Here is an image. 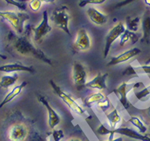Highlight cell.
<instances>
[{
  "label": "cell",
  "instance_id": "cell-1",
  "mask_svg": "<svg viewBox=\"0 0 150 141\" xmlns=\"http://www.w3.org/2000/svg\"><path fill=\"white\" fill-rule=\"evenodd\" d=\"M7 42L8 46L18 55L36 58V60H40L48 65H53L52 60L47 57L43 51L33 45L29 40L28 32L23 36H18L13 32H10L7 36Z\"/></svg>",
  "mask_w": 150,
  "mask_h": 141
},
{
  "label": "cell",
  "instance_id": "cell-2",
  "mask_svg": "<svg viewBox=\"0 0 150 141\" xmlns=\"http://www.w3.org/2000/svg\"><path fill=\"white\" fill-rule=\"evenodd\" d=\"M97 132L100 135L109 134L110 135L109 140H112L115 134L117 133L119 134V135H122V136H126L129 138L134 139L137 140L150 141V136H149L148 135H143L140 132H137L132 128H126V127H124V128H116L115 129H108L105 126L100 125V126L97 128Z\"/></svg>",
  "mask_w": 150,
  "mask_h": 141
},
{
  "label": "cell",
  "instance_id": "cell-3",
  "mask_svg": "<svg viewBox=\"0 0 150 141\" xmlns=\"http://www.w3.org/2000/svg\"><path fill=\"white\" fill-rule=\"evenodd\" d=\"M51 20L54 26L63 30L69 37H72L70 30L69 29L70 15L68 14L67 6H62L54 9L51 16Z\"/></svg>",
  "mask_w": 150,
  "mask_h": 141
},
{
  "label": "cell",
  "instance_id": "cell-4",
  "mask_svg": "<svg viewBox=\"0 0 150 141\" xmlns=\"http://www.w3.org/2000/svg\"><path fill=\"white\" fill-rule=\"evenodd\" d=\"M0 18L6 20L13 26L17 33L19 34L23 33L24 23L29 20V16L28 14L23 12H12V11H0Z\"/></svg>",
  "mask_w": 150,
  "mask_h": 141
},
{
  "label": "cell",
  "instance_id": "cell-5",
  "mask_svg": "<svg viewBox=\"0 0 150 141\" xmlns=\"http://www.w3.org/2000/svg\"><path fill=\"white\" fill-rule=\"evenodd\" d=\"M49 84L52 86L53 92H54V94L59 97L60 98L67 104L68 107L71 109L74 112L77 113L79 115H84V114H86V110H84L74 99H73L69 94H67L66 92L63 91L62 88L59 86H58L57 84L55 83L52 79H51L49 81Z\"/></svg>",
  "mask_w": 150,
  "mask_h": 141
},
{
  "label": "cell",
  "instance_id": "cell-6",
  "mask_svg": "<svg viewBox=\"0 0 150 141\" xmlns=\"http://www.w3.org/2000/svg\"><path fill=\"white\" fill-rule=\"evenodd\" d=\"M142 83H122L117 87L116 89L113 90V93L115 94L118 96L119 99V102H121V104L122 105V106L126 109L128 110L131 104L128 100L127 95L129 94V92L133 89L137 88L139 86H142Z\"/></svg>",
  "mask_w": 150,
  "mask_h": 141
},
{
  "label": "cell",
  "instance_id": "cell-7",
  "mask_svg": "<svg viewBox=\"0 0 150 141\" xmlns=\"http://www.w3.org/2000/svg\"><path fill=\"white\" fill-rule=\"evenodd\" d=\"M87 72L83 64L79 62H74L73 64V80L75 88L81 91L86 87Z\"/></svg>",
  "mask_w": 150,
  "mask_h": 141
},
{
  "label": "cell",
  "instance_id": "cell-8",
  "mask_svg": "<svg viewBox=\"0 0 150 141\" xmlns=\"http://www.w3.org/2000/svg\"><path fill=\"white\" fill-rule=\"evenodd\" d=\"M126 30L124 25L122 22H119L116 26H114L112 29L108 32L105 37V45L104 49V58H106L108 55L110 49L112 44L116 41L119 37H121V35Z\"/></svg>",
  "mask_w": 150,
  "mask_h": 141
},
{
  "label": "cell",
  "instance_id": "cell-9",
  "mask_svg": "<svg viewBox=\"0 0 150 141\" xmlns=\"http://www.w3.org/2000/svg\"><path fill=\"white\" fill-rule=\"evenodd\" d=\"M30 29L33 32L34 40L36 42H40L47 34L52 31V27L48 23V14L45 11L43 13V18L40 23L37 26H30Z\"/></svg>",
  "mask_w": 150,
  "mask_h": 141
},
{
  "label": "cell",
  "instance_id": "cell-10",
  "mask_svg": "<svg viewBox=\"0 0 150 141\" xmlns=\"http://www.w3.org/2000/svg\"><path fill=\"white\" fill-rule=\"evenodd\" d=\"M37 99L46 109L47 112V117H48V125L52 129H54V128L59 125L61 121V118L59 115L58 114L57 112L52 108V106L50 105L48 101L46 99V98L41 94L37 95Z\"/></svg>",
  "mask_w": 150,
  "mask_h": 141
},
{
  "label": "cell",
  "instance_id": "cell-11",
  "mask_svg": "<svg viewBox=\"0 0 150 141\" xmlns=\"http://www.w3.org/2000/svg\"><path fill=\"white\" fill-rule=\"evenodd\" d=\"M29 135V130L22 123L13 124L9 129L8 138L11 141H25Z\"/></svg>",
  "mask_w": 150,
  "mask_h": 141
},
{
  "label": "cell",
  "instance_id": "cell-12",
  "mask_svg": "<svg viewBox=\"0 0 150 141\" xmlns=\"http://www.w3.org/2000/svg\"><path fill=\"white\" fill-rule=\"evenodd\" d=\"M91 48L90 37L88 32L85 29H80L77 33V37L74 44V48L75 51H87Z\"/></svg>",
  "mask_w": 150,
  "mask_h": 141
},
{
  "label": "cell",
  "instance_id": "cell-13",
  "mask_svg": "<svg viewBox=\"0 0 150 141\" xmlns=\"http://www.w3.org/2000/svg\"><path fill=\"white\" fill-rule=\"evenodd\" d=\"M141 52H142V50L139 49L138 48H130V49L127 50L126 52L121 53L120 55L111 57V60L107 63V66L108 67H111V66L117 65L119 63H124V62L128 61V60L132 59V58H134L136 56L139 55Z\"/></svg>",
  "mask_w": 150,
  "mask_h": 141
},
{
  "label": "cell",
  "instance_id": "cell-14",
  "mask_svg": "<svg viewBox=\"0 0 150 141\" xmlns=\"http://www.w3.org/2000/svg\"><path fill=\"white\" fill-rule=\"evenodd\" d=\"M17 71H25L29 73H35V69L32 66L24 65L21 63H13L4 64L0 66V72H17Z\"/></svg>",
  "mask_w": 150,
  "mask_h": 141
},
{
  "label": "cell",
  "instance_id": "cell-15",
  "mask_svg": "<svg viewBox=\"0 0 150 141\" xmlns=\"http://www.w3.org/2000/svg\"><path fill=\"white\" fill-rule=\"evenodd\" d=\"M108 77V73L99 72L96 75V77H94V78L86 83V87L92 88V89H97L100 90L107 89L106 80Z\"/></svg>",
  "mask_w": 150,
  "mask_h": 141
},
{
  "label": "cell",
  "instance_id": "cell-16",
  "mask_svg": "<svg viewBox=\"0 0 150 141\" xmlns=\"http://www.w3.org/2000/svg\"><path fill=\"white\" fill-rule=\"evenodd\" d=\"M142 26L143 35L141 38V41L149 44L150 43V8H146L143 14Z\"/></svg>",
  "mask_w": 150,
  "mask_h": 141
},
{
  "label": "cell",
  "instance_id": "cell-17",
  "mask_svg": "<svg viewBox=\"0 0 150 141\" xmlns=\"http://www.w3.org/2000/svg\"><path fill=\"white\" fill-rule=\"evenodd\" d=\"M87 14H88V17L91 20V21L97 26H103L108 21V16L97 11L96 8H88L87 10Z\"/></svg>",
  "mask_w": 150,
  "mask_h": 141
},
{
  "label": "cell",
  "instance_id": "cell-18",
  "mask_svg": "<svg viewBox=\"0 0 150 141\" xmlns=\"http://www.w3.org/2000/svg\"><path fill=\"white\" fill-rule=\"evenodd\" d=\"M26 85H27V82L25 81L23 83H21V84H20V85H18L15 87H13V89L11 90V91L6 95L4 99L0 103V109L3 108L6 104H7L10 102H11L12 100L15 98L16 97L18 96L19 94H21V92L22 91L24 87H25Z\"/></svg>",
  "mask_w": 150,
  "mask_h": 141
},
{
  "label": "cell",
  "instance_id": "cell-19",
  "mask_svg": "<svg viewBox=\"0 0 150 141\" xmlns=\"http://www.w3.org/2000/svg\"><path fill=\"white\" fill-rule=\"evenodd\" d=\"M138 39H139V36L135 33L134 32H131L128 29H126L124 33L122 34L120 37L119 45L121 46H123L126 43L129 41H131L132 44H134L138 41Z\"/></svg>",
  "mask_w": 150,
  "mask_h": 141
},
{
  "label": "cell",
  "instance_id": "cell-20",
  "mask_svg": "<svg viewBox=\"0 0 150 141\" xmlns=\"http://www.w3.org/2000/svg\"><path fill=\"white\" fill-rule=\"evenodd\" d=\"M107 119L108 120V123L111 126V129L116 128V126L121 122V116L119 115L118 110L114 108L112 111L106 114Z\"/></svg>",
  "mask_w": 150,
  "mask_h": 141
},
{
  "label": "cell",
  "instance_id": "cell-21",
  "mask_svg": "<svg viewBox=\"0 0 150 141\" xmlns=\"http://www.w3.org/2000/svg\"><path fill=\"white\" fill-rule=\"evenodd\" d=\"M18 79V75L17 73L12 75H3L0 78V87L7 89L10 86L15 83Z\"/></svg>",
  "mask_w": 150,
  "mask_h": 141
},
{
  "label": "cell",
  "instance_id": "cell-22",
  "mask_svg": "<svg viewBox=\"0 0 150 141\" xmlns=\"http://www.w3.org/2000/svg\"><path fill=\"white\" fill-rule=\"evenodd\" d=\"M104 95L103 94H101L100 92L99 93H95L89 95V96L86 97V99L84 100V104L88 107H92L94 104H97L98 102L104 99Z\"/></svg>",
  "mask_w": 150,
  "mask_h": 141
},
{
  "label": "cell",
  "instance_id": "cell-23",
  "mask_svg": "<svg viewBox=\"0 0 150 141\" xmlns=\"http://www.w3.org/2000/svg\"><path fill=\"white\" fill-rule=\"evenodd\" d=\"M129 123H131L133 125L136 127V128L139 130V132L142 134L145 133L147 132V127L145 125V124L143 123V121L140 118H138L137 117H131L128 120Z\"/></svg>",
  "mask_w": 150,
  "mask_h": 141
},
{
  "label": "cell",
  "instance_id": "cell-24",
  "mask_svg": "<svg viewBox=\"0 0 150 141\" xmlns=\"http://www.w3.org/2000/svg\"><path fill=\"white\" fill-rule=\"evenodd\" d=\"M140 18L136 17L134 19H132L130 17H127L126 20V25H127V29L131 32H136L138 29L139 26Z\"/></svg>",
  "mask_w": 150,
  "mask_h": 141
},
{
  "label": "cell",
  "instance_id": "cell-25",
  "mask_svg": "<svg viewBox=\"0 0 150 141\" xmlns=\"http://www.w3.org/2000/svg\"><path fill=\"white\" fill-rule=\"evenodd\" d=\"M134 94L139 101L145 102V100L150 96V85L147 87H145L144 89L141 90L139 91L134 92Z\"/></svg>",
  "mask_w": 150,
  "mask_h": 141
},
{
  "label": "cell",
  "instance_id": "cell-26",
  "mask_svg": "<svg viewBox=\"0 0 150 141\" xmlns=\"http://www.w3.org/2000/svg\"><path fill=\"white\" fill-rule=\"evenodd\" d=\"M51 135H52V137H50V138L52 139V140L60 141L64 136V132L62 129H58V130L53 129V132Z\"/></svg>",
  "mask_w": 150,
  "mask_h": 141
},
{
  "label": "cell",
  "instance_id": "cell-27",
  "mask_svg": "<svg viewBox=\"0 0 150 141\" xmlns=\"http://www.w3.org/2000/svg\"><path fill=\"white\" fill-rule=\"evenodd\" d=\"M107 0H81L79 3V6L80 7H84L88 4H102Z\"/></svg>",
  "mask_w": 150,
  "mask_h": 141
},
{
  "label": "cell",
  "instance_id": "cell-28",
  "mask_svg": "<svg viewBox=\"0 0 150 141\" xmlns=\"http://www.w3.org/2000/svg\"><path fill=\"white\" fill-rule=\"evenodd\" d=\"M7 4H11L12 6H14L18 9H20L21 11H25L26 5L24 3H21L19 1H15V0H4Z\"/></svg>",
  "mask_w": 150,
  "mask_h": 141
},
{
  "label": "cell",
  "instance_id": "cell-29",
  "mask_svg": "<svg viewBox=\"0 0 150 141\" xmlns=\"http://www.w3.org/2000/svg\"><path fill=\"white\" fill-rule=\"evenodd\" d=\"M110 105H111V102H110V101H109L108 98H104V99H103L102 101H100V102L97 103V105L103 111H105V110H108L110 107Z\"/></svg>",
  "mask_w": 150,
  "mask_h": 141
},
{
  "label": "cell",
  "instance_id": "cell-30",
  "mask_svg": "<svg viewBox=\"0 0 150 141\" xmlns=\"http://www.w3.org/2000/svg\"><path fill=\"white\" fill-rule=\"evenodd\" d=\"M142 110V116L145 122L147 124H150V106L145 109V110Z\"/></svg>",
  "mask_w": 150,
  "mask_h": 141
},
{
  "label": "cell",
  "instance_id": "cell-31",
  "mask_svg": "<svg viewBox=\"0 0 150 141\" xmlns=\"http://www.w3.org/2000/svg\"><path fill=\"white\" fill-rule=\"evenodd\" d=\"M135 0H123V1H122L120 3H119L115 6V9H118V8L122 7V6H127L128 4H130V3H132L133 2H134Z\"/></svg>",
  "mask_w": 150,
  "mask_h": 141
},
{
  "label": "cell",
  "instance_id": "cell-32",
  "mask_svg": "<svg viewBox=\"0 0 150 141\" xmlns=\"http://www.w3.org/2000/svg\"><path fill=\"white\" fill-rule=\"evenodd\" d=\"M40 1L41 3H54L55 0H40Z\"/></svg>",
  "mask_w": 150,
  "mask_h": 141
},
{
  "label": "cell",
  "instance_id": "cell-33",
  "mask_svg": "<svg viewBox=\"0 0 150 141\" xmlns=\"http://www.w3.org/2000/svg\"><path fill=\"white\" fill-rule=\"evenodd\" d=\"M67 141H82L79 138H76V137H73V138H70V140H67Z\"/></svg>",
  "mask_w": 150,
  "mask_h": 141
},
{
  "label": "cell",
  "instance_id": "cell-34",
  "mask_svg": "<svg viewBox=\"0 0 150 141\" xmlns=\"http://www.w3.org/2000/svg\"><path fill=\"white\" fill-rule=\"evenodd\" d=\"M108 141H123V139L122 138V137H118L116 139H112V140H109Z\"/></svg>",
  "mask_w": 150,
  "mask_h": 141
},
{
  "label": "cell",
  "instance_id": "cell-35",
  "mask_svg": "<svg viewBox=\"0 0 150 141\" xmlns=\"http://www.w3.org/2000/svg\"><path fill=\"white\" fill-rule=\"evenodd\" d=\"M144 1H145V4H146L148 7L150 8V0H144Z\"/></svg>",
  "mask_w": 150,
  "mask_h": 141
},
{
  "label": "cell",
  "instance_id": "cell-36",
  "mask_svg": "<svg viewBox=\"0 0 150 141\" xmlns=\"http://www.w3.org/2000/svg\"><path fill=\"white\" fill-rule=\"evenodd\" d=\"M0 58L1 59H3V60H6V56L5 55H3V54H2V53H0Z\"/></svg>",
  "mask_w": 150,
  "mask_h": 141
},
{
  "label": "cell",
  "instance_id": "cell-37",
  "mask_svg": "<svg viewBox=\"0 0 150 141\" xmlns=\"http://www.w3.org/2000/svg\"><path fill=\"white\" fill-rule=\"evenodd\" d=\"M148 63H150V57L149 58L147 61H146V64H148Z\"/></svg>",
  "mask_w": 150,
  "mask_h": 141
},
{
  "label": "cell",
  "instance_id": "cell-38",
  "mask_svg": "<svg viewBox=\"0 0 150 141\" xmlns=\"http://www.w3.org/2000/svg\"><path fill=\"white\" fill-rule=\"evenodd\" d=\"M148 136H150V135H148Z\"/></svg>",
  "mask_w": 150,
  "mask_h": 141
},
{
  "label": "cell",
  "instance_id": "cell-39",
  "mask_svg": "<svg viewBox=\"0 0 150 141\" xmlns=\"http://www.w3.org/2000/svg\"><path fill=\"white\" fill-rule=\"evenodd\" d=\"M149 130H150V128H149Z\"/></svg>",
  "mask_w": 150,
  "mask_h": 141
},
{
  "label": "cell",
  "instance_id": "cell-40",
  "mask_svg": "<svg viewBox=\"0 0 150 141\" xmlns=\"http://www.w3.org/2000/svg\"></svg>",
  "mask_w": 150,
  "mask_h": 141
}]
</instances>
